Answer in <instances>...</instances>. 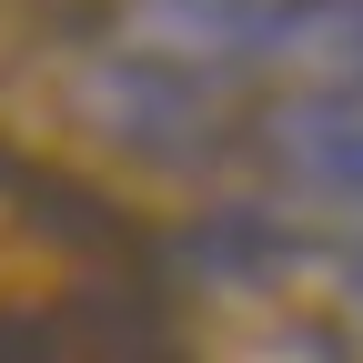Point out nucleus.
<instances>
[{"label":"nucleus","instance_id":"obj_3","mask_svg":"<svg viewBox=\"0 0 363 363\" xmlns=\"http://www.w3.org/2000/svg\"><path fill=\"white\" fill-rule=\"evenodd\" d=\"M242 61H303L323 91H363V0H262L233 30Z\"/></svg>","mask_w":363,"mask_h":363},{"label":"nucleus","instance_id":"obj_4","mask_svg":"<svg viewBox=\"0 0 363 363\" xmlns=\"http://www.w3.org/2000/svg\"><path fill=\"white\" fill-rule=\"evenodd\" d=\"M283 152H293L303 182L363 202V91H313V101H293L283 111Z\"/></svg>","mask_w":363,"mask_h":363},{"label":"nucleus","instance_id":"obj_1","mask_svg":"<svg viewBox=\"0 0 363 363\" xmlns=\"http://www.w3.org/2000/svg\"><path fill=\"white\" fill-rule=\"evenodd\" d=\"M0 363H192L142 222L40 172L21 262H0Z\"/></svg>","mask_w":363,"mask_h":363},{"label":"nucleus","instance_id":"obj_6","mask_svg":"<svg viewBox=\"0 0 363 363\" xmlns=\"http://www.w3.org/2000/svg\"><path fill=\"white\" fill-rule=\"evenodd\" d=\"M353 283H363V252H353Z\"/></svg>","mask_w":363,"mask_h":363},{"label":"nucleus","instance_id":"obj_2","mask_svg":"<svg viewBox=\"0 0 363 363\" xmlns=\"http://www.w3.org/2000/svg\"><path fill=\"white\" fill-rule=\"evenodd\" d=\"M91 121H101L111 142H131L142 162H192V152H212L222 101L202 91V71H182L162 51H131V61L91 71Z\"/></svg>","mask_w":363,"mask_h":363},{"label":"nucleus","instance_id":"obj_5","mask_svg":"<svg viewBox=\"0 0 363 363\" xmlns=\"http://www.w3.org/2000/svg\"><path fill=\"white\" fill-rule=\"evenodd\" d=\"M262 11V0H162V30H182V40H222L233 51V30Z\"/></svg>","mask_w":363,"mask_h":363}]
</instances>
